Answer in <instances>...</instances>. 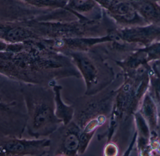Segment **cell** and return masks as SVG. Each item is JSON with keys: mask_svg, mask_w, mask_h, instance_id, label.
<instances>
[{"mask_svg": "<svg viewBox=\"0 0 160 156\" xmlns=\"http://www.w3.org/2000/svg\"><path fill=\"white\" fill-rule=\"evenodd\" d=\"M66 5L62 0H1L2 16L12 20L34 18Z\"/></svg>", "mask_w": 160, "mask_h": 156, "instance_id": "6da1fadb", "label": "cell"}, {"mask_svg": "<svg viewBox=\"0 0 160 156\" xmlns=\"http://www.w3.org/2000/svg\"><path fill=\"white\" fill-rule=\"evenodd\" d=\"M120 41L122 42L150 43L160 39V25L123 28L115 30Z\"/></svg>", "mask_w": 160, "mask_h": 156, "instance_id": "7a4b0ae2", "label": "cell"}, {"mask_svg": "<svg viewBox=\"0 0 160 156\" xmlns=\"http://www.w3.org/2000/svg\"><path fill=\"white\" fill-rule=\"evenodd\" d=\"M109 10L118 22L125 27L124 28L143 26L140 24L142 21L138 18L136 9L132 4L123 2L115 3Z\"/></svg>", "mask_w": 160, "mask_h": 156, "instance_id": "3957f363", "label": "cell"}, {"mask_svg": "<svg viewBox=\"0 0 160 156\" xmlns=\"http://www.w3.org/2000/svg\"><path fill=\"white\" fill-rule=\"evenodd\" d=\"M98 4L95 0H68L66 7L84 18L97 20L92 15L100 17Z\"/></svg>", "mask_w": 160, "mask_h": 156, "instance_id": "277c9868", "label": "cell"}, {"mask_svg": "<svg viewBox=\"0 0 160 156\" xmlns=\"http://www.w3.org/2000/svg\"><path fill=\"white\" fill-rule=\"evenodd\" d=\"M134 7L152 25H160V12L151 2L147 1H138L133 4Z\"/></svg>", "mask_w": 160, "mask_h": 156, "instance_id": "5b68a950", "label": "cell"}, {"mask_svg": "<svg viewBox=\"0 0 160 156\" xmlns=\"http://www.w3.org/2000/svg\"><path fill=\"white\" fill-rule=\"evenodd\" d=\"M78 140L75 136L70 135L66 140V145L69 149H73L77 145Z\"/></svg>", "mask_w": 160, "mask_h": 156, "instance_id": "8992f818", "label": "cell"}, {"mask_svg": "<svg viewBox=\"0 0 160 156\" xmlns=\"http://www.w3.org/2000/svg\"><path fill=\"white\" fill-rule=\"evenodd\" d=\"M62 1L63 2H65V3H66V4H67V2H68V0H62Z\"/></svg>", "mask_w": 160, "mask_h": 156, "instance_id": "52a82bcc", "label": "cell"}]
</instances>
